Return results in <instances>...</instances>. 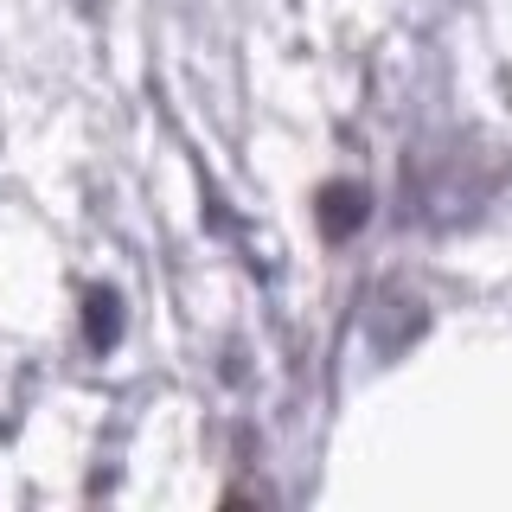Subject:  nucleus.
<instances>
[{"label":"nucleus","mask_w":512,"mask_h":512,"mask_svg":"<svg viewBox=\"0 0 512 512\" xmlns=\"http://www.w3.org/2000/svg\"><path fill=\"white\" fill-rule=\"evenodd\" d=\"M122 327H128V314H122L116 288H84V346L90 352H116Z\"/></svg>","instance_id":"obj_2"},{"label":"nucleus","mask_w":512,"mask_h":512,"mask_svg":"<svg viewBox=\"0 0 512 512\" xmlns=\"http://www.w3.org/2000/svg\"><path fill=\"white\" fill-rule=\"evenodd\" d=\"M314 224H320L327 244H352V237L372 224V192L359 180H327L314 192Z\"/></svg>","instance_id":"obj_1"}]
</instances>
